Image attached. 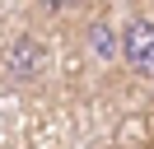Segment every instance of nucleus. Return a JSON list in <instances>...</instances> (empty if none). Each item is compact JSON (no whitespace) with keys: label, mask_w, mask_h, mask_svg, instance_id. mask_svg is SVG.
<instances>
[{"label":"nucleus","mask_w":154,"mask_h":149,"mask_svg":"<svg viewBox=\"0 0 154 149\" xmlns=\"http://www.w3.org/2000/svg\"><path fill=\"white\" fill-rule=\"evenodd\" d=\"M47 74V47L38 42V33H14L0 51V79L5 89H38Z\"/></svg>","instance_id":"1"},{"label":"nucleus","mask_w":154,"mask_h":149,"mask_svg":"<svg viewBox=\"0 0 154 149\" xmlns=\"http://www.w3.org/2000/svg\"><path fill=\"white\" fill-rule=\"evenodd\" d=\"M70 5H79V0H47V9H51V14H66Z\"/></svg>","instance_id":"4"},{"label":"nucleus","mask_w":154,"mask_h":149,"mask_svg":"<svg viewBox=\"0 0 154 149\" xmlns=\"http://www.w3.org/2000/svg\"><path fill=\"white\" fill-rule=\"evenodd\" d=\"M117 61L135 79H154V14H131L117 23Z\"/></svg>","instance_id":"2"},{"label":"nucleus","mask_w":154,"mask_h":149,"mask_svg":"<svg viewBox=\"0 0 154 149\" xmlns=\"http://www.w3.org/2000/svg\"><path fill=\"white\" fill-rule=\"evenodd\" d=\"M79 47H84V56L98 65V70H112L117 65V23L107 14H94L84 28H79Z\"/></svg>","instance_id":"3"}]
</instances>
